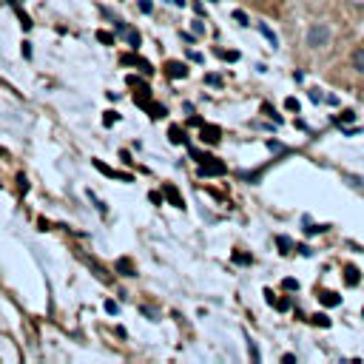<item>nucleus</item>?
Here are the masks:
<instances>
[{
  "mask_svg": "<svg viewBox=\"0 0 364 364\" xmlns=\"http://www.w3.org/2000/svg\"><path fill=\"white\" fill-rule=\"evenodd\" d=\"M327 43H330V26L313 23V26L307 29V46H310V48H324Z\"/></svg>",
  "mask_w": 364,
  "mask_h": 364,
  "instance_id": "f257e3e1",
  "label": "nucleus"
},
{
  "mask_svg": "<svg viewBox=\"0 0 364 364\" xmlns=\"http://www.w3.org/2000/svg\"><path fill=\"white\" fill-rule=\"evenodd\" d=\"M225 162H219L216 157H205L202 162H199V174L202 177H222L225 174Z\"/></svg>",
  "mask_w": 364,
  "mask_h": 364,
  "instance_id": "f03ea898",
  "label": "nucleus"
},
{
  "mask_svg": "<svg viewBox=\"0 0 364 364\" xmlns=\"http://www.w3.org/2000/svg\"><path fill=\"white\" fill-rule=\"evenodd\" d=\"M199 139H202V142H208V145H216V142L222 139V131H219V125L202 123V125H199Z\"/></svg>",
  "mask_w": 364,
  "mask_h": 364,
  "instance_id": "7ed1b4c3",
  "label": "nucleus"
},
{
  "mask_svg": "<svg viewBox=\"0 0 364 364\" xmlns=\"http://www.w3.org/2000/svg\"><path fill=\"white\" fill-rule=\"evenodd\" d=\"M120 63L123 66H136L142 74H154V68H151V63H148L145 57H136V54H123L120 57Z\"/></svg>",
  "mask_w": 364,
  "mask_h": 364,
  "instance_id": "20e7f679",
  "label": "nucleus"
},
{
  "mask_svg": "<svg viewBox=\"0 0 364 364\" xmlns=\"http://www.w3.org/2000/svg\"><path fill=\"white\" fill-rule=\"evenodd\" d=\"M165 74H168L171 80H185L188 77V66L180 63V60H168V63H165Z\"/></svg>",
  "mask_w": 364,
  "mask_h": 364,
  "instance_id": "39448f33",
  "label": "nucleus"
},
{
  "mask_svg": "<svg viewBox=\"0 0 364 364\" xmlns=\"http://www.w3.org/2000/svg\"><path fill=\"white\" fill-rule=\"evenodd\" d=\"M94 168H97V171H102V174H105V177H111V180H123V182H131V180H134L131 174H123V171H114V168H108V165H105V162H100V159H94Z\"/></svg>",
  "mask_w": 364,
  "mask_h": 364,
  "instance_id": "423d86ee",
  "label": "nucleus"
},
{
  "mask_svg": "<svg viewBox=\"0 0 364 364\" xmlns=\"http://www.w3.org/2000/svg\"><path fill=\"white\" fill-rule=\"evenodd\" d=\"M162 193L168 196V202L174 205V208H185V199L180 196V191H177V185H171V182H165V185H162Z\"/></svg>",
  "mask_w": 364,
  "mask_h": 364,
  "instance_id": "0eeeda50",
  "label": "nucleus"
},
{
  "mask_svg": "<svg viewBox=\"0 0 364 364\" xmlns=\"http://www.w3.org/2000/svg\"><path fill=\"white\" fill-rule=\"evenodd\" d=\"M114 268H117V273H123V276H136L134 262L128 259V256H120V259L114 262Z\"/></svg>",
  "mask_w": 364,
  "mask_h": 364,
  "instance_id": "6e6552de",
  "label": "nucleus"
},
{
  "mask_svg": "<svg viewBox=\"0 0 364 364\" xmlns=\"http://www.w3.org/2000/svg\"><path fill=\"white\" fill-rule=\"evenodd\" d=\"M168 139L174 145H185V142H188V136H185V131H182L180 125H171L168 128Z\"/></svg>",
  "mask_w": 364,
  "mask_h": 364,
  "instance_id": "1a4fd4ad",
  "label": "nucleus"
},
{
  "mask_svg": "<svg viewBox=\"0 0 364 364\" xmlns=\"http://www.w3.org/2000/svg\"><path fill=\"white\" fill-rule=\"evenodd\" d=\"M318 302H321L324 307H339V305H341V296L333 293V290H324V293L318 296Z\"/></svg>",
  "mask_w": 364,
  "mask_h": 364,
  "instance_id": "9d476101",
  "label": "nucleus"
},
{
  "mask_svg": "<svg viewBox=\"0 0 364 364\" xmlns=\"http://www.w3.org/2000/svg\"><path fill=\"white\" fill-rule=\"evenodd\" d=\"M344 282L350 284V287H356V284L362 282V271H359V268H344Z\"/></svg>",
  "mask_w": 364,
  "mask_h": 364,
  "instance_id": "9b49d317",
  "label": "nucleus"
},
{
  "mask_svg": "<svg viewBox=\"0 0 364 364\" xmlns=\"http://www.w3.org/2000/svg\"><path fill=\"white\" fill-rule=\"evenodd\" d=\"M142 108L151 114V120H159V117H165V114H168V111H165V105H157V102H151V100H148Z\"/></svg>",
  "mask_w": 364,
  "mask_h": 364,
  "instance_id": "f8f14e48",
  "label": "nucleus"
},
{
  "mask_svg": "<svg viewBox=\"0 0 364 364\" xmlns=\"http://www.w3.org/2000/svg\"><path fill=\"white\" fill-rule=\"evenodd\" d=\"M11 6H14V11H17V20H20V26L26 29V32H29V29L34 26V23H32V17H29V14H26V11H23L20 6H17V3H11Z\"/></svg>",
  "mask_w": 364,
  "mask_h": 364,
  "instance_id": "ddd939ff",
  "label": "nucleus"
},
{
  "mask_svg": "<svg viewBox=\"0 0 364 364\" xmlns=\"http://www.w3.org/2000/svg\"><path fill=\"white\" fill-rule=\"evenodd\" d=\"M353 68H356V71H362V74H364V46H362V48H356V51H353Z\"/></svg>",
  "mask_w": 364,
  "mask_h": 364,
  "instance_id": "4468645a",
  "label": "nucleus"
},
{
  "mask_svg": "<svg viewBox=\"0 0 364 364\" xmlns=\"http://www.w3.org/2000/svg\"><path fill=\"white\" fill-rule=\"evenodd\" d=\"M276 245H279L282 253H290V250H293V239L290 236H276Z\"/></svg>",
  "mask_w": 364,
  "mask_h": 364,
  "instance_id": "2eb2a0df",
  "label": "nucleus"
},
{
  "mask_svg": "<svg viewBox=\"0 0 364 364\" xmlns=\"http://www.w3.org/2000/svg\"><path fill=\"white\" fill-rule=\"evenodd\" d=\"M123 37H125V40H128L131 46H134V48H136L139 43H142V37H139V32H136V29H128V32H125Z\"/></svg>",
  "mask_w": 364,
  "mask_h": 364,
  "instance_id": "dca6fc26",
  "label": "nucleus"
},
{
  "mask_svg": "<svg viewBox=\"0 0 364 364\" xmlns=\"http://www.w3.org/2000/svg\"><path fill=\"white\" fill-rule=\"evenodd\" d=\"M259 32L265 34V37H268V43H271L273 48H276V46H279V40H276V34H273L271 29H268V26H265V23H259Z\"/></svg>",
  "mask_w": 364,
  "mask_h": 364,
  "instance_id": "f3484780",
  "label": "nucleus"
},
{
  "mask_svg": "<svg viewBox=\"0 0 364 364\" xmlns=\"http://www.w3.org/2000/svg\"><path fill=\"white\" fill-rule=\"evenodd\" d=\"M310 321L316 324V327H330V318L321 316V313H316V316H310Z\"/></svg>",
  "mask_w": 364,
  "mask_h": 364,
  "instance_id": "a211bd4d",
  "label": "nucleus"
},
{
  "mask_svg": "<svg viewBox=\"0 0 364 364\" xmlns=\"http://www.w3.org/2000/svg\"><path fill=\"white\" fill-rule=\"evenodd\" d=\"M327 228L330 225H307V222H305V233H310V236H313V233H324Z\"/></svg>",
  "mask_w": 364,
  "mask_h": 364,
  "instance_id": "6ab92c4d",
  "label": "nucleus"
},
{
  "mask_svg": "<svg viewBox=\"0 0 364 364\" xmlns=\"http://www.w3.org/2000/svg\"><path fill=\"white\" fill-rule=\"evenodd\" d=\"M117 120H120V114H117V111H105V114H102V125H114Z\"/></svg>",
  "mask_w": 364,
  "mask_h": 364,
  "instance_id": "aec40b11",
  "label": "nucleus"
},
{
  "mask_svg": "<svg viewBox=\"0 0 364 364\" xmlns=\"http://www.w3.org/2000/svg\"><path fill=\"white\" fill-rule=\"evenodd\" d=\"M97 40L105 43V46H114V34L111 32H97Z\"/></svg>",
  "mask_w": 364,
  "mask_h": 364,
  "instance_id": "412c9836",
  "label": "nucleus"
},
{
  "mask_svg": "<svg viewBox=\"0 0 364 364\" xmlns=\"http://www.w3.org/2000/svg\"><path fill=\"white\" fill-rule=\"evenodd\" d=\"M233 20H236L239 23V26H250V20H248V14H245V11H233Z\"/></svg>",
  "mask_w": 364,
  "mask_h": 364,
  "instance_id": "4be33fe9",
  "label": "nucleus"
},
{
  "mask_svg": "<svg viewBox=\"0 0 364 364\" xmlns=\"http://www.w3.org/2000/svg\"><path fill=\"white\" fill-rule=\"evenodd\" d=\"M262 111H265V114H268V117H271V120H273V123H282V117H279V114H276V111H273V108H271V105H268V102H265V105H262Z\"/></svg>",
  "mask_w": 364,
  "mask_h": 364,
  "instance_id": "5701e85b",
  "label": "nucleus"
},
{
  "mask_svg": "<svg viewBox=\"0 0 364 364\" xmlns=\"http://www.w3.org/2000/svg\"><path fill=\"white\" fill-rule=\"evenodd\" d=\"M139 11H142V14H151V11H154V3H151V0H139Z\"/></svg>",
  "mask_w": 364,
  "mask_h": 364,
  "instance_id": "b1692460",
  "label": "nucleus"
},
{
  "mask_svg": "<svg viewBox=\"0 0 364 364\" xmlns=\"http://www.w3.org/2000/svg\"><path fill=\"white\" fill-rule=\"evenodd\" d=\"M233 262H236V265H250V256H245V253H233Z\"/></svg>",
  "mask_w": 364,
  "mask_h": 364,
  "instance_id": "393cba45",
  "label": "nucleus"
},
{
  "mask_svg": "<svg viewBox=\"0 0 364 364\" xmlns=\"http://www.w3.org/2000/svg\"><path fill=\"white\" fill-rule=\"evenodd\" d=\"M284 105H287V111H299V100H296V97H287Z\"/></svg>",
  "mask_w": 364,
  "mask_h": 364,
  "instance_id": "a878e982",
  "label": "nucleus"
},
{
  "mask_svg": "<svg viewBox=\"0 0 364 364\" xmlns=\"http://www.w3.org/2000/svg\"><path fill=\"white\" fill-rule=\"evenodd\" d=\"M105 313L117 316V313H120V305H117V302H105Z\"/></svg>",
  "mask_w": 364,
  "mask_h": 364,
  "instance_id": "bb28decb",
  "label": "nucleus"
},
{
  "mask_svg": "<svg viewBox=\"0 0 364 364\" xmlns=\"http://www.w3.org/2000/svg\"><path fill=\"white\" fill-rule=\"evenodd\" d=\"M282 287H284V290H299V282H296V279H284Z\"/></svg>",
  "mask_w": 364,
  "mask_h": 364,
  "instance_id": "cd10ccee",
  "label": "nucleus"
},
{
  "mask_svg": "<svg viewBox=\"0 0 364 364\" xmlns=\"http://www.w3.org/2000/svg\"><path fill=\"white\" fill-rule=\"evenodd\" d=\"M191 29H193V34H205V23L202 20H193Z\"/></svg>",
  "mask_w": 364,
  "mask_h": 364,
  "instance_id": "c85d7f7f",
  "label": "nucleus"
},
{
  "mask_svg": "<svg viewBox=\"0 0 364 364\" xmlns=\"http://www.w3.org/2000/svg\"><path fill=\"white\" fill-rule=\"evenodd\" d=\"M205 83H208V86H222V80L216 77V74H208V77H205Z\"/></svg>",
  "mask_w": 364,
  "mask_h": 364,
  "instance_id": "c756f323",
  "label": "nucleus"
},
{
  "mask_svg": "<svg viewBox=\"0 0 364 364\" xmlns=\"http://www.w3.org/2000/svg\"><path fill=\"white\" fill-rule=\"evenodd\" d=\"M276 310H290V299H282V302H276Z\"/></svg>",
  "mask_w": 364,
  "mask_h": 364,
  "instance_id": "7c9ffc66",
  "label": "nucleus"
},
{
  "mask_svg": "<svg viewBox=\"0 0 364 364\" xmlns=\"http://www.w3.org/2000/svg\"><path fill=\"white\" fill-rule=\"evenodd\" d=\"M299 253H302V256H313V248H310V245H299Z\"/></svg>",
  "mask_w": 364,
  "mask_h": 364,
  "instance_id": "2f4dec72",
  "label": "nucleus"
},
{
  "mask_svg": "<svg viewBox=\"0 0 364 364\" xmlns=\"http://www.w3.org/2000/svg\"><path fill=\"white\" fill-rule=\"evenodd\" d=\"M219 54L225 57V60H230V63H233V60H239V54H236V51H219Z\"/></svg>",
  "mask_w": 364,
  "mask_h": 364,
  "instance_id": "473e14b6",
  "label": "nucleus"
},
{
  "mask_svg": "<svg viewBox=\"0 0 364 364\" xmlns=\"http://www.w3.org/2000/svg\"><path fill=\"white\" fill-rule=\"evenodd\" d=\"M139 310H142L148 318H154V321H157V310H151V307H139Z\"/></svg>",
  "mask_w": 364,
  "mask_h": 364,
  "instance_id": "72a5a7b5",
  "label": "nucleus"
},
{
  "mask_svg": "<svg viewBox=\"0 0 364 364\" xmlns=\"http://www.w3.org/2000/svg\"><path fill=\"white\" fill-rule=\"evenodd\" d=\"M293 362H296L293 353H284V356H282V364H293Z\"/></svg>",
  "mask_w": 364,
  "mask_h": 364,
  "instance_id": "f704fd0d",
  "label": "nucleus"
},
{
  "mask_svg": "<svg viewBox=\"0 0 364 364\" xmlns=\"http://www.w3.org/2000/svg\"><path fill=\"white\" fill-rule=\"evenodd\" d=\"M347 120H353V111H341V117H339V123H347Z\"/></svg>",
  "mask_w": 364,
  "mask_h": 364,
  "instance_id": "c9c22d12",
  "label": "nucleus"
},
{
  "mask_svg": "<svg viewBox=\"0 0 364 364\" xmlns=\"http://www.w3.org/2000/svg\"><path fill=\"white\" fill-rule=\"evenodd\" d=\"M23 57H32V43H23Z\"/></svg>",
  "mask_w": 364,
  "mask_h": 364,
  "instance_id": "e433bc0d",
  "label": "nucleus"
},
{
  "mask_svg": "<svg viewBox=\"0 0 364 364\" xmlns=\"http://www.w3.org/2000/svg\"><path fill=\"white\" fill-rule=\"evenodd\" d=\"M310 100H313V102H321V94H318V91L313 89V91H310Z\"/></svg>",
  "mask_w": 364,
  "mask_h": 364,
  "instance_id": "4c0bfd02",
  "label": "nucleus"
},
{
  "mask_svg": "<svg viewBox=\"0 0 364 364\" xmlns=\"http://www.w3.org/2000/svg\"><path fill=\"white\" fill-rule=\"evenodd\" d=\"M324 100H327V105H339V97H333V94H327Z\"/></svg>",
  "mask_w": 364,
  "mask_h": 364,
  "instance_id": "58836bf2",
  "label": "nucleus"
},
{
  "mask_svg": "<svg viewBox=\"0 0 364 364\" xmlns=\"http://www.w3.org/2000/svg\"><path fill=\"white\" fill-rule=\"evenodd\" d=\"M171 3H174V6H185V0H171Z\"/></svg>",
  "mask_w": 364,
  "mask_h": 364,
  "instance_id": "ea45409f",
  "label": "nucleus"
},
{
  "mask_svg": "<svg viewBox=\"0 0 364 364\" xmlns=\"http://www.w3.org/2000/svg\"><path fill=\"white\" fill-rule=\"evenodd\" d=\"M9 3H23V0H9Z\"/></svg>",
  "mask_w": 364,
  "mask_h": 364,
  "instance_id": "a19ab883",
  "label": "nucleus"
},
{
  "mask_svg": "<svg viewBox=\"0 0 364 364\" xmlns=\"http://www.w3.org/2000/svg\"><path fill=\"white\" fill-rule=\"evenodd\" d=\"M362 316H364V310H362Z\"/></svg>",
  "mask_w": 364,
  "mask_h": 364,
  "instance_id": "79ce46f5",
  "label": "nucleus"
}]
</instances>
